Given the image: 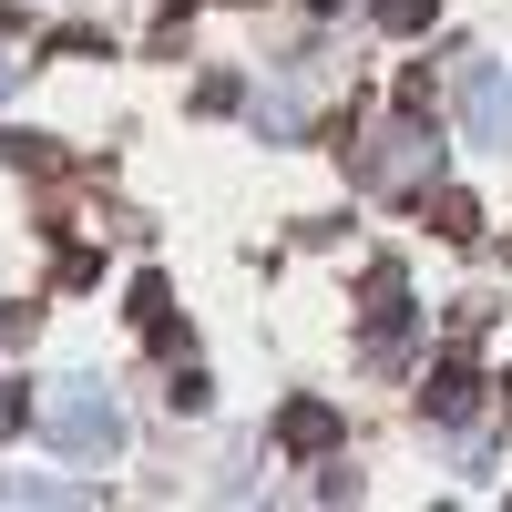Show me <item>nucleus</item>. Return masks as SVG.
I'll list each match as a JSON object with an SVG mask.
<instances>
[{
	"mask_svg": "<svg viewBox=\"0 0 512 512\" xmlns=\"http://www.w3.org/2000/svg\"><path fill=\"white\" fill-rule=\"evenodd\" d=\"M31 328H41V308H0V349H31Z\"/></svg>",
	"mask_w": 512,
	"mask_h": 512,
	"instance_id": "obj_12",
	"label": "nucleus"
},
{
	"mask_svg": "<svg viewBox=\"0 0 512 512\" xmlns=\"http://www.w3.org/2000/svg\"><path fill=\"white\" fill-rule=\"evenodd\" d=\"M318 11H338V0H318Z\"/></svg>",
	"mask_w": 512,
	"mask_h": 512,
	"instance_id": "obj_15",
	"label": "nucleus"
},
{
	"mask_svg": "<svg viewBox=\"0 0 512 512\" xmlns=\"http://www.w3.org/2000/svg\"><path fill=\"white\" fill-rule=\"evenodd\" d=\"M379 31H431V0H379Z\"/></svg>",
	"mask_w": 512,
	"mask_h": 512,
	"instance_id": "obj_10",
	"label": "nucleus"
},
{
	"mask_svg": "<svg viewBox=\"0 0 512 512\" xmlns=\"http://www.w3.org/2000/svg\"><path fill=\"white\" fill-rule=\"evenodd\" d=\"M277 441H287V451H328V441H338V410H328V400H287V410H277Z\"/></svg>",
	"mask_w": 512,
	"mask_h": 512,
	"instance_id": "obj_7",
	"label": "nucleus"
},
{
	"mask_svg": "<svg viewBox=\"0 0 512 512\" xmlns=\"http://www.w3.org/2000/svg\"><path fill=\"white\" fill-rule=\"evenodd\" d=\"M123 318H134L154 349H175V287H164V277H134V308H123Z\"/></svg>",
	"mask_w": 512,
	"mask_h": 512,
	"instance_id": "obj_8",
	"label": "nucleus"
},
{
	"mask_svg": "<svg viewBox=\"0 0 512 512\" xmlns=\"http://www.w3.org/2000/svg\"><path fill=\"white\" fill-rule=\"evenodd\" d=\"M0 164H11V175H41V185H52V175H72V154H62L52 134H21V123L0 134Z\"/></svg>",
	"mask_w": 512,
	"mask_h": 512,
	"instance_id": "obj_5",
	"label": "nucleus"
},
{
	"mask_svg": "<svg viewBox=\"0 0 512 512\" xmlns=\"http://www.w3.org/2000/svg\"><path fill=\"white\" fill-rule=\"evenodd\" d=\"M205 400H216V379H205V369H175V379H164V410H205Z\"/></svg>",
	"mask_w": 512,
	"mask_h": 512,
	"instance_id": "obj_9",
	"label": "nucleus"
},
{
	"mask_svg": "<svg viewBox=\"0 0 512 512\" xmlns=\"http://www.w3.org/2000/svg\"><path fill=\"white\" fill-rule=\"evenodd\" d=\"M0 93H11V62H0Z\"/></svg>",
	"mask_w": 512,
	"mask_h": 512,
	"instance_id": "obj_14",
	"label": "nucleus"
},
{
	"mask_svg": "<svg viewBox=\"0 0 512 512\" xmlns=\"http://www.w3.org/2000/svg\"><path fill=\"white\" fill-rule=\"evenodd\" d=\"M349 175H359L369 195H431V175H441V134L410 113V123H400V134L379 144V154H359V144H349Z\"/></svg>",
	"mask_w": 512,
	"mask_h": 512,
	"instance_id": "obj_1",
	"label": "nucleus"
},
{
	"mask_svg": "<svg viewBox=\"0 0 512 512\" xmlns=\"http://www.w3.org/2000/svg\"><path fill=\"white\" fill-rule=\"evenodd\" d=\"M420 205H431V236H451V246H482V205L461 195V185H431Z\"/></svg>",
	"mask_w": 512,
	"mask_h": 512,
	"instance_id": "obj_6",
	"label": "nucleus"
},
{
	"mask_svg": "<svg viewBox=\"0 0 512 512\" xmlns=\"http://www.w3.org/2000/svg\"><path fill=\"white\" fill-rule=\"evenodd\" d=\"M195 103H205V113H236L246 93H236V72H205V82H195Z\"/></svg>",
	"mask_w": 512,
	"mask_h": 512,
	"instance_id": "obj_11",
	"label": "nucleus"
},
{
	"mask_svg": "<svg viewBox=\"0 0 512 512\" xmlns=\"http://www.w3.org/2000/svg\"><path fill=\"white\" fill-rule=\"evenodd\" d=\"M21 420H31V400L11 390V379H0V441H11V431H21Z\"/></svg>",
	"mask_w": 512,
	"mask_h": 512,
	"instance_id": "obj_13",
	"label": "nucleus"
},
{
	"mask_svg": "<svg viewBox=\"0 0 512 512\" xmlns=\"http://www.w3.org/2000/svg\"><path fill=\"white\" fill-rule=\"evenodd\" d=\"M461 123H472L482 144H512V93H502V72L472 62V82H461Z\"/></svg>",
	"mask_w": 512,
	"mask_h": 512,
	"instance_id": "obj_4",
	"label": "nucleus"
},
{
	"mask_svg": "<svg viewBox=\"0 0 512 512\" xmlns=\"http://www.w3.org/2000/svg\"><path fill=\"white\" fill-rule=\"evenodd\" d=\"M41 420H52V441H62L72 461H103V451L123 441V420H113V400L93 390V379H62V390H52V410H41Z\"/></svg>",
	"mask_w": 512,
	"mask_h": 512,
	"instance_id": "obj_2",
	"label": "nucleus"
},
{
	"mask_svg": "<svg viewBox=\"0 0 512 512\" xmlns=\"http://www.w3.org/2000/svg\"><path fill=\"white\" fill-rule=\"evenodd\" d=\"M502 390H512V379H502Z\"/></svg>",
	"mask_w": 512,
	"mask_h": 512,
	"instance_id": "obj_16",
	"label": "nucleus"
},
{
	"mask_svg": "<svg viewBox=\"0 0 512 512\" xmlns=\"http://www.w3.org/2000/svg\"><path fill=\"white\" fill-rule=\"evenodd\" d=\"M420 420H441V431L482 420V369H472V359H441L431 379H420Z\"/></svg>",
	"mask_w": 512,
	"mask_h": 512,
	"instance_id": "obj_3",
	"label": "nucleus"
}]
</instances>
